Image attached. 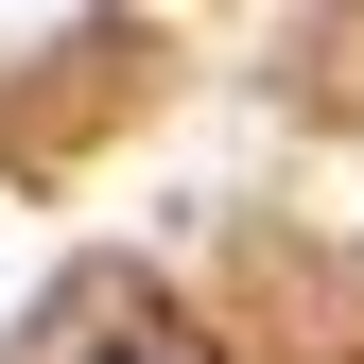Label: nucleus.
I'll use <instances>...</instances> for the list:
<instances>
[{
	"label": "nucleus",
	"mask_w": 364,
	"mask_h": 364,
	"mask_svg": "<svg viewBox=\"0 0 364 364\" xmlns=\"http://www.w3.org/2000/svg\"><path fill=\"white\" fill-rule=\"evenodd\" d=\"M87 364H208V347H173V330H122V347H87Z\"/></svg>",
	"instance_id": "f257e3e1"
}]
</instances>
